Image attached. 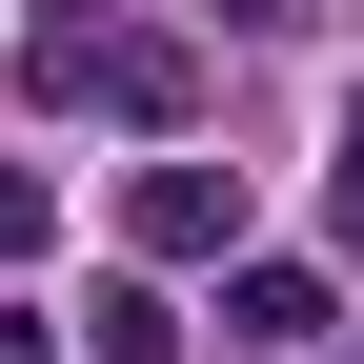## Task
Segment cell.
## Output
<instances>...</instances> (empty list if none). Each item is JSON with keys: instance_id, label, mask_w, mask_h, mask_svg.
I'll return each mask as SVG.
<instances>
[{"instance_id": "obj_6", "label": "cell", "mask_w": 364, "mask_h": 364, "mask_svg": "<svg viewBox=\"0 0 364 364\" xmlns=\"http://www.w3.org/2000/svg\"><path fill=\"white\" fill-rule=\"evenodd\" d=\"M0 364H21V304H0Z\"/></svg>"}, {"instance_id": "obj_1", "label": "cell", "mask_w": 364, "mask_h": 364, "mask_svg": "<svg viewBox=\"0 0 364 364\" xmlns=\"http://www.w3.org/2000/svg\"><path fill=\"white\" fill-rule=\"evenodd\" d=\"M122 223H142L162 263H203V243H243V182H223V162H162V182H142Z\"/></svg>"}, {"instance_id": "obj_2", "label": "cell", "mask_w": 364, "mask_h": 364, "mask_svg": "<svg viewBox=\"0 0 364 364\" xmlns=\"http://www.w3.org/2000/svg\"><path fill=\"white\" fill-rule=\"evenodd\" d=\"M223 344H324V284H304V263H243V284H223Z\"/></svg>"}, {"instance_id": "obj_4", "label": "cell", "mask_w": 364, "mask_h": 364, "mask_svg": "<svg viewBox=\"0 0 364 364\" xmlns=\"http://www.w3.org/2000/svg\"><path fill=\"white\" fill-rule=\"evenodd\" d=\"M41 243H61V182H41V162H0V263H41Z\"/></svg>"}, {"instance_id": "obj_5", "label": "cell", "mask_w": 364, "mask_h": 364, "mask_svg": "<svg viewBox=\"0 0 364 364\" xmlns=\"http://www.w3.org/2000/svg\"><path fill=\"white\" fill-rule=\"evenodd\" d=\"M344 243H364V102H344Z\"/></svg>"}, {"instance_id": "obj_3", "label": "cell", "mask_w": 364, "mask_h": 364, "mask_svg": "<svg viewBox=\"0 0 364 364\" xmlns=\"http://www.w3.org/2000/svg\"><path fill=\"white\" fill-rule=\"evenodd\" d=\"M81 344H102V364H162L182 324H162V284H102V304H81Z\"/></svg>"}]
</instances>
